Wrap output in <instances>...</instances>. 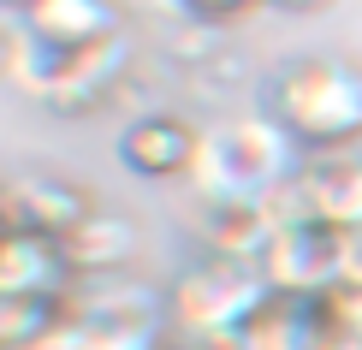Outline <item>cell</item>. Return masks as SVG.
Listing matches in <instances>:
<instances>
[{
  "mask_svg": "<svg viewBox=\"0 0 362 350\" xmlns=\"http://www.w3.org/2000/svg\"><path fill=\"white\" fill-rule=\"evenodd\" d=\"M89 208L95 202H89L71 178H54V173H24V178H6V185H0V220H6L12 232L66 238Z\"/></svg>",
  "mask_w": 362,
  "mask_h": 350,
  "instance_id": "obj_7",
  "label": "cell"
},
{
  "mask_svg": "<svg viewBox=\"0 0 362 350\" xmlns=\"http://www.w3.org/2000/svg\"><path fill=\"white\" fill-rule=\"evenodd\" d=\"M71 285V262L59 250V238L42 232H0V297L12 303H42V309H59Z\"/></svg>",
  "mask_w": 362,
  "mask_h": 350,
  "instance_id": "obj_6",
  "label": "cell"
},
{
  "mask_svg": "<svg viewBox=\"0 0 362 350\" xmlns=\"http://www.w3.org/2000/svg\"><path fill=\"white\" fill-rule=\"evenodd\" d=\"M0 6H18V12H30V6H36V0H0Z\"/></svg>",
  "mask_w": 362,
  "mask_h": 350,
  "instance_id": "obj_21",
  "label": "cell"
},
{
  "mask_svg": "<svg viewBox=\"0 0 362 350\" xmlns=\"http://www.w3.org/2000/svg\"><path fill=\"white\" fill-rule=\"evenodd\" d=\"M262 279L274 297L297 303H321L327 291H339V232L321 220L309 226H279L274 243L262 255Z\"/></svg>",
  "mask_w": 362,
  "mask_h": 350,
  "instance_id": "obj_5",
  "label": "cell"
},
{
  "mask_svg": "<svg viewBox=\"0 0 362 350\" xmlns=\"http://www.w3.org/2000/svg\"><path fill=\"white\" fill-rule=\"evenodd\" d=\"M18 54H24V24H0V83L18 78Z\"/></svg>",
  "mask_w": 362,
  "mask_h": 350,
  "instance_id": "obj_16",
  "label": "cell"
},
{
  "mask_svg": "<svg viewBox=\"0 0 362 350\" xmlns=\"http://www.w3.org/2000/svg\"><path fill=\"white\" fill-rule=\"evenodd\" d=\"M202 238L208 255H238V262H262L274 243V214L262 208V196H232V202H202Z\"/></svg>",
  "mask_w": 362,
  "mask_h": 350,
  "instance_id": "obj_12",
  "label": "cell"
},
{
  "mask_svg": "<svg viewBox=\"0 0 362 350\" xmlns=\"http://www.w3.org/2000/svg\"><path fill=\"white\" fill-rule=\"evenodd\" d=\"M185 6H190V12H196L202 24H214V18H238V12L262 6V0H185Z\"/></svg>",
  "mask_w": 362,
  "mask_h": 350,
  "instance_id": "obj_17",
  "label": "cell"
},
{
  "mask_svg": "<svg viewBox=\"0 0 362 350\" xmlns=\"http://www.w3.org/2000/svg\"><path fill=\"white\" fill-rule=\"evenodd\" d=\"M297 178H303V196H309V208H315L321 226H333V232L362 226V161L356 155L333 148V155L297 166Z\"/></svg>",
  "mask_w": 362,
  "mask_h": 350,
  "instance_id": "obj_11",
  "label": "cell"
},
{
  "mask_svg": "<svg viewBox=\"0 0 362 350\" xmlns=\"http://www.w3.org/2000/svg\"><path fill=\"white\" fill-rule=\"evenodd\" d=\"M244 332H250L255 350H309V339H315V303L267 297Z\"/></svg>",
  "mask_w": 362,
  "mask_h": 350,
  "instance_id": "obj_13",
  "label": "cell"
},
{
  "mask_svg": "<svg viewBox=\"0 0 362 350\" xmlns=\"http://www.w3.org/2000/svg\"><path fill=\"white\" fill-rule=\"evenodd\" d=\"M101 339V332H95ZM101 350H155V344H125V339H101Z\"/></svg>",
  "mask_w": 362,
  "mask_h": 350,
  "instance_id": "obj_20",
  "label": "cell"
},
{
  "mask_svg": "<svg viewBox=\"0 0 362 350\" xmlns=\"http://www.w3.org/2000/svg\"><path fill=\"white\" fill-rule=\"evenodd\" d=\"M59 250H66V262H71L78 279H101V273H119L137 255V226L125 214H113V208H89V214L59 238Z\"/></svg>",
  "mask_w": 362,
  "mask_h": 350,
  "instance_id": "obj_10",
  "label": "cell"
},
{
  "mask_svg": "<svg viewBox=\"0 0 362 350\" xmlns=\"http://www.w3.org/2000/svg\"><path fill=\"white\" fill-rule=\"evenodd\" d=\"M185 350H255L250 332H214V339H190Z\"/></svg>",
  "mask_w": 362,
  "mask_h": 350,
  "instance_id": "obj_18",
  "label": "cell"
},
{
  "mask_svg": "<svg viewBox=\"0 0 362 350\" xmlns=\"http://www.w3.org/2000/svg\"><path fill=\"white\" fill-rule=\"evenodd\" d=\"M274 6H285V12H321V6H333V0H274Z\"/></svg>",
  "mask_w": 362,
  "mask_h": 350,
  "instance_id": "obj_19",
  "label": "cell"
},
{
  "mask_svg": "<svg viewBox=\"0 0 362 350\" xmlns=\"http://www.w3.org/2000/svg\"><path fill=\"white\" fill-rule=\"evenodd\" d=\"M339 285H351V291H362V226H351V232H339Z\"/></svg>",
  "mask_w": 362,
  "mask_h": 350,
  "instance_id": "obj_15",
  "label": "cell"
},
{
  "mask_svg": "<svg viewBox=\"0 0 362 350\" xmlns=\"http://www.w3.org/2000/svg\"><path fill=\"white\" fill-rule=\"evenodd\" d=\"M274 297L262 279V262H238V255H208L185 267L167 291V309L185 339H214V332H244L255 309Z\"/></svg>",
  "mask_w": 362,
  "mask_h": 350,
  "instance_id": "obj_3",
  "label": "cell"
},
{
  "mask_svg": "<svg viewBox=\"0 0 362 350\" xmlns=\"http://www.w3.org/2000/svg\"><path fill=\"white\" fill-rule=\"evenodd\" d=\"M196 143H202V131H196L190 119L155 107V113H137L119 131V161L137 178H190Z\"/></svg>",
  "mask_w": 362,
  "mask_h": 350,
  "instance_id": "obj_8",
  "label": "cell"
},
{
  "mask_svg": "<svg viewBox=\"0 0 362 350\" xmlns=\"http://www.w3.org/2000/svg\"><path fill=\"white\" fill-rule=\"evenodd\" d=\"M309 350H362V321H351L333 297H321L315 303V339H309Z\"/></svg>",
  "mask_w": 362,
  "mask_h": 350,
  "instance_id": "obj_14",
  "label": "cell"
},
{
  "mask_svg": "<svg viewBox=\"0 0 362 350\" xmlns=\"http://www.w3.org/2000/svg\"><path fill=\"white\" fill-rule=\"evenodd\" d=\"M297 136L274 113L255 119H226L208 125L190 161V190L202 202H232V196H267L274 185L297 178Z\"/></svg>",
  "mask_w": 362,
  "mask_h": 350,
  "instance_id": "obj_2",
  "label": "cell"
},
{
  "mask_svg": "<svg viewBox=\"0 0 362 350\" xmlns=\"http://www.w3.org/2000/svg\"><path fill=\"white\" fill-rule=\"evenodd\" d=\"M267 113L297 136V148H351L362 136V71L333 54L285 59L267 78Z\"/></svg>",
  "mask_w": 362,
  "mask_h": 350,
  "instance_id": "obj_1",
  "label": "cell"
},
{
  "mask_svg": "<svg viewBox=\"0 0 362 350\" xmlns=\"http://www.w3.org/2000/svg\"><path fill=\"white\" fill-rule=\"evenodd\" d=\"M0 232H6V220H0Z\"/></svg>",
  "mask_w": 362,
  "mask_h": 350,
  "instance_id": "obj_22",
  "label": "cell"
},
{
  "mask_svg": "<svg viewBox=\"0 0 362 350\" xmlns=\"http://www.w3.org/2000/svg\"><path fill=\"white\" fill-rule=\"evenodd\" d=\"M125 66H131V42L125 36L78 48V54H54L24 30V54H18V78L12 83H24L36 101H48L59 113H89L95 101H107L113 89L125 83Z\"/></svg>",
  "mask_w": 362,
  "mask_h": 350,
  "instance_id": "obj_4",
  "label": "cell"
},
{
  "mask_svg": "<svg viewBox=\"0 0 362 350\" xmlns=\"http://www.w3.org/2000/svg\"><path fill=\"white\" fill-rule=\"evenodd\" d=\"M24 30L54 54H78L125 36V12H119V0H36L24 12Z\"/></svg>",
  "mask_w": 362,
  "mask_h": 350,
  "instance_id": "obj_9",
  "label": "cell"
}]
</instances>
